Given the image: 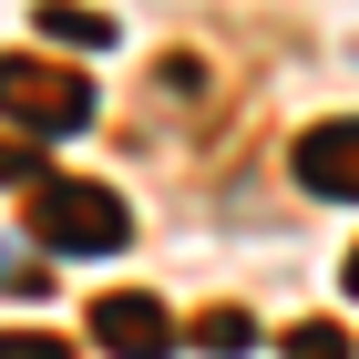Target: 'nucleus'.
<instances>
[{
  "mask_svg": "<svg viewBox=\"0 0 359 359\" xmlns=\"http://www.w3.org/2000/svg\"><path fill=\"white\" fill-rule=\"evenodd\" d=\"M0 123H21V144H62L93 123V83L72 62H31V52H0Z\"/></svg>",
  "mask_w": 359,
  "mask_h": 359,
  "instance_id": "obj_2",
  "label": "nucleus"
},
{
  "mask_svg": "<svg viewBox=\"0 0 359 359\" xmlns=\"http://www.w3.org/2000/svg\"><path fill=\"white\" fill-rule=\"evenodd\" d=\"M31 236H41L52 257H123V247H134V216H123L113 185L41 175V195H31Z\"/></svg>",
  "mask_w": 359,
  "mask_h": 359,
  "instance_id": "obj_1",
  "label": "nucleus"
},
{
  "mask_svg": "<svg viewBox=\"0 0 359 359\" xmlns=\"http://www.w3.org/2000/svg\"><path fill=\"white\" fill-rule=\"evenodd\" d=\"M31 31H41V41H62V52H103V41H113V21H103V11H83V0H41V11H31Z\"/></svg>",
  "mask_w": 359,
  "mask_h": 359,
  "instance_id": "obj_5",
  "label": "nucleus"
},
{
  "mask_svg": "<svg viewBox=\"0 0 359 359\" xmlns=\"http://www.w3.org/2000/svg\"><path fill=\"white\" fill-rule=\"evenodd\" d=\"M277 349H287V359H359V349H349V329H329V318H298Z\"/></svg>",
  "mask_w": 359,
  "mask_h": 359,
  "instance_id": "obj_7",
  "label": "nucleus"
},
{
  "mask_svg": "<svg viewBox=\"0 0 359 359\" xmlns=\"http://www.w3.org/2000/svg\"><path fill=\"white\" fill-rule=\"evenodd\" d=\"M0 185H41V154H31L21 134H0Z\"/></svg>",
  "mask_w": 359,
  "mask_h": 359,
  "instance_id": "obj_8",
  "label": "nucleus"
},
{
  "mask_svg": "<svg viewBox=\"0 0 359 359\" xmlns=\"http://www.w3.org/2000/svg\"><path fill=\"white\" fill-rule=\"evenodd\" d=\"M349 298H359V247H349Z\"/></svg>",
  "mask_w": 359,
  "mask_h": 359,
  "instance_id": "obj_10",
  "label": "nucleus"
},
{
  "mask_svg": "<svg viewBox=\"0 0 359 359\" xmlns=\"http://www.w3.org/2000/svg\"><path fill=\"white\" fill-rule=\"evenodd\" d=\"M195 349H216V359L257 349V329H247V308H205V318H195Z\"/></svg>",
  "mask_w": 359,
  "mask_h": 359,
  "instance_id": "obj_6",
  "label": "nucleus"
},
{
  "mask_svg": "<svg viewBox=\"0 0 359 359\" xmlns=\"http://www.w3.org/2000/svg\"><path fill=\"white\" fill-rule=\"evenodd\" d=\"M287 175H298L308 195H329V205H359V113H339V123H308L298 154H287Z\"/></svg>",
  "mask_w": 359,
  "mask_h": 359,
  "instance_id": "obj_3",
  "label": "nucleus"
},
{
  "mask_svg": "<svg viewBox=\"0 0 359 359\" xmlns=\"http://www.w3.org/2000/svg\"><path fill=\"white\" fill-rule=\"evenodd\" d=\"M0 359H72V349H62V339H41V329H21V339L0 329Z\"/></svg>",
  "mask_w": 359,
  "mask_h": 359,
  "instance_id": "obj_9",
  "label": "nucleus"
},
{
  "mask_svg": "<svg viewBox=\"0 0 359 359\" xmlns=\"http://www.w3.org/2000/svg\"><path fill=\"white\" fill-rule=\"evenodd\" d=\"M93 349H113V359H165V349H175L165 298H144V287H113V298H93Z\"/></svg>",
  "mask_w": 359,
  "mask_h": 359,
  "instance_id": "obj_4",
  "label": "nucleus"
}]
</instances>
